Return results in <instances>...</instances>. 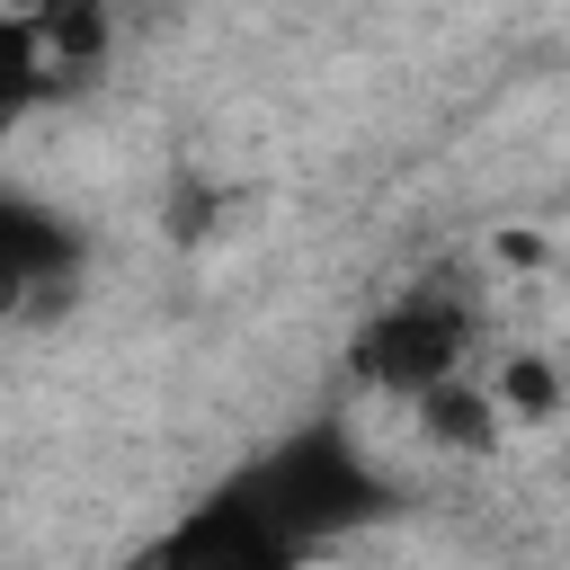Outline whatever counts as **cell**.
<instances>
[{
	"label": "cell",
	"instance_id": "obj_1",
	"mask_svg": "<svg viewBox=\"0 0 570 570\" xmlns=\"http://www.w3.org/2000/svg\"><path fill=\"white\" fill-rule=\"evenodd\" d=\"M463 356H472V303L445 285H410L401 303H383L356 330V374L383 392H428V383L463 374Z\"/></svg>",
	"mask_w": 570,
	"mask_h": 570
},
{
	"label": "cell",
	"instance_id": "obj_2",
	"mask_svg": "<svg viewBox=\"0 0 570 570\" xmlns=\"http://www.w3.org/2000/svg\"><path fill=\"white\" fill-rule=\"evenodd\" d=\"M267 508H276V525L312 552L321 534H338V525H356L365 508H374V472L338 445V436H294L258 481H249Z\"/></svg>",
	"mask_w": 570,
	"mask_h": 570
},
{
	"label": "cell",
	"instance_id": "obj_4",
	"mask_svg": "<svg viewBox=\"0 0 570 570\" xmlns=\"http://www.w3.org/2000/svg\"><path fill=\"white\" fill-rule=\"evenodd\" d=\"M71 267H80L71 223L53 205H36V196H0V312H18L27 294L62 285Z\"/></svg>",
	"mask_w": 570,
	"mask_h": 570
},
{
	"label": "cell",
	"instance_id": "obj_5",
	"mask_svg": "<svg viewBox=\"0 0 570 570\" xmlns=\"http://www.w3.org/2000/svg\"><path fill=\"white\" fill-rule=\"evenodd\" d=\"M45 89H53V62H45L36 27H27V18L0 0V134H9V125H18V116L45 98Z\"/></svg>",
	"mask_w": 570,
	"mask_h": 570
},
{
	"label": "cell",
	"instance_id": "obj_3",
	"mask_svg": "<svg viewBox=\"0 0 570 570\" xmlns=\"http://www.w3.org/2000/svg\"><path fill=\"white\" fill-rule=\"evenodd\" d=\"M303 543L276 525V508L240 481V490H223V499H205L169 543H160V561H214V570H267V561H294Z\"/></svg>",
	"mask_w": 570,
	"mask_h": 570
}]
</instances>
